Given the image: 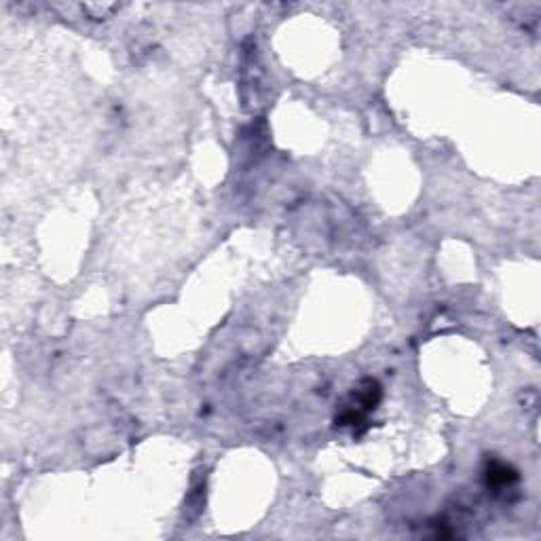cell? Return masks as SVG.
Returning a JSON list of instances; mask_svg holds the SVG:
<instances>
[{
	"mask_svg": "<svg viewBox=\"0 0 541 541\" xmlns=\"http://www.w3.org/2000/svg\"><path fill=\"white\" fill-rule=\"evenodd\" d=\"M516 480H518V474H516L512 467H508L506 463H491L488 469H486V482H488V486H493V488L512 486Z\"/></svg>",
	"mask_w": 541,
	"mask_h": 541,
	"instance_id": "cell-1",
	"label": "cell"
}]
</instances>
